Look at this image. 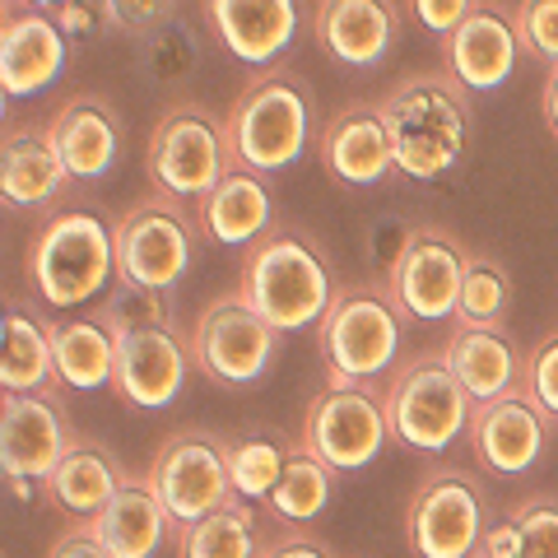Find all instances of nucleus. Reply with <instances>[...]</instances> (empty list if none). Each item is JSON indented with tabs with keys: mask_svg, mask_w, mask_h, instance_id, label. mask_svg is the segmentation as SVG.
<instances>
[{
	"mask_svg": "<svg viewBox=\"0 0 558 558\" xmlns=\"http://www.w3.org/2000/svg\"><path fill=\"white\" fill-rule=\"evenodd\" d=\"M377 112L391 131L396 168L405 178H447L465 159L475 112H470V89L451 70H414V75L396 80L377 98Z\"/></svg>",
	"mask_w": 558,
	"mask_h": 558,
	"instance_id": "f257e3e1",
	"label": "nucleus"
},
{
	"mask_svg": "<svg viewBox=\"0 0 558 558\" xmlns=\"http://www.w3.org/2000/svg\"><path fill=\"white\" fill-rule=\"evenodd\" d=\"M238 289L275 330L322 326L330 299H336V270L322 242L303 229H270L252 247H242Z\"/></svg>",
	"mask_w": 558,
	"mask_h": 558,
	"instance_id": "f03ea898",
	"label": "nucleus"
},
{
	"mask_svg": "<svg viewBox=\"0 0 558 558\" xmlns=\"http://www.w3.org/2000/svg\"><path fill=\"white\" fill-rule=\"evenodd\" d=\"M117 275V238L94 209H61L33 233L24 252V284L51 312L102 299Z\"/></svg>",
	"mask_w": 558,
	"mask_h": 558,
	"instance_id": "7ed1b4c3",
	"label": "nucleus"
},
{
	"mask_svg": "<svg viewBox=\"0 0 558 558\" xmlns=\"http://www.w3.org/2000/svg\"><path fill=\"white\" fill-rule=\"evenodd\" d=\"M223 131H229V149L238 168H252V172L293 168L312 145L307 80L289 65L260 70L247 89L233 98Z\"/></svg>",
	"mask_w": 558,
	"mask_h": 558,
	"instance_id": "20e7f679",
	"label": "nucleus"
},
{
	"mask_svg": "<svg viewBox=\"0 0 558 558\" xmlns=\"http://www.w3.org/2000/svg\"><path fill=\"white\" fill-rule=\"evenodd\" d=\"M405 312L396 307L387 279L336 289L326 317L317 326V349L326 363V381H387L400 363Z\"/></svg>",
	"mask_w": 558,
	"mask_h": 558,
	"instance_id": "39448f33",
	"label": "nucleus"
},
{
	"mask_svg": "<svg viewBox=\"0 0 558 558\" xmlns=\"http://www.w3.org/2000/svg\"><path fill=\"white\" fill-rule=\"evenodd\" d=\"M381 396H387L391 438L410 451H424V457L428 451H447L470 428V414H475V400L461 387V377L451 373L442 349L396 363Z\"/></svg>",
	"mask_w": 558,
	"mask_h": 558,
	"instance_id": "423d86ee",
	"label": "nucleus"
},
{
	"mask_svg": "<svg viewBox=\"0 0 558 558\" xmlns=\"http://www.w3.org/2000/svg\"><path fill=\"white\" fill-rule=\"evenodd\" d=\"M145 168L154 191H168V196H178L186 205H201L238 163H233L223 121L205 102H178L154 126Z\"/></svg>",
	"mask_w": 558,
	"mask_h": 558,
	"instance_id": "0eeeda50",
	"label": "nucleus"
},
{
	"mask_svg": "<svg viewBox=\"0 0 558 558\" xmlns=\"http://www.w3.org/2000/svg\"><path fill=\"white\" fill-rule=\"evenodd\" d=\"M279 336L284 330H275L233 284L229 293H219V299L201 307L186 344H191V363H196L205 381H215L219 391H242L256 387L275 368Z\"/></svg>",
	"mask_w": 558,
	"mask_h": 558,
	"instance_id": "6e6552de",
	"label": "nucleus"
},
{
	"mask_svg": "<svg viewBox=\"0 0 558 558\" xmlns=\"http://www.w3.org/2000/svg\"><path fill=\"white\" fill-rule=\"evenodd\" d=\"M299 442L317 451L336 475H354V470L373 465L391 442L387 396L373 381H326L303 414Z\"/></svg>",
	"mask_w": 558,
	"mask_h": 558,
	"instance_id": "1a4fd4ad",
	"label": "nucleus"
},
{
	"mask_svg": "<svg viewBox=\"0 0 558 558\" xmlns=\"http://www.w3.org/2000/svg\"><path fill=\"white\" fill-rule=\"evenodd\" d=\"M196 229H201V219L186 215V201L168 196V191L140 196L112 223L117 275L131 279V284L172 289L178 279H186L191 260H196Z\"/></svg>",
	"mask_w": 558,
	"mask_h": 558,
	"instance_id": "9d476101",
	"label": "nucleus"
},
{
	"mask_svg": "<svg viewBox=\"0 0 558 558\" xmlns=\"http://www.w3.org/2000/svg\"><path fill=\"white\" fill-rule=\"evenodd\" d=\"M223 442L229 438H219V433H209V428H178L154 451L145 480L168 508L172 526H191V521L238 502Z\"/></svg>",
	"mask_w": 558,
	"mask_h": 558,
	"instance_id": "9b49d317",
	"label": "nucleus"
},
{
	"mask_svg": "<svg viewBox=\"0 0 558 558\" xmlns=\"http://www.w3.org/2000/svg\"><path fill=\"white\" fill-rule=\"evenodd\" d=\"M484 494L465 470H433L405 502V539L414 558H470L484 545Z\"/></svg>",
	"mask_w": 558,
	"mask_h": 558,
	"instance_id": "f8f14e48",
	"label": "nucleus"
},
{
	"mask_svg": "<svg viewBox=\"0 0 558 558\" xmlns=\"http://www.w3.org/2000/svg\"><path fill=\"white\" fill-rule=\"evenodd\" d=\"M470 266L465 242L442 223H414L405 252L387 270V289L405 322H447L457 317L461 279Z\"/></svg>",
	"mask_w": 558,
	"mask_h": 558,
	"instance_id": "ddd939ff",
	"label": "nucleus"
},
{
	"mask_svg": "<svg viewBox=\"0 0 558 558\" xmlns=\"http://www.w3.org/2000/svg\"><path fill=\"white\" fill-rule=\"evenodd\" d=\"M70 447H75V428L57 400V387L0 396V470L5 480L43 484Z\"/></svg>",
	"mask_w": 558,
	"mask_h": 558,
	"instance_id": "4468645a",
	"label": "nucleus"
},
{
	"mask_svg": "<svg viewBox=\"0 0 558 558\" xmlns=\"http://www.w3.org/2000/svg\"><path fill=\"white\" fill-rule=\"evenodd\" d=\"M117 336V373L112 391L135 410H168L182 396L191 363V344L178 326H121Z\"/></svg>",
	"mask_w": 558,
	"mask_h": 558,
	"instance_id": "2eb2a0df",
	"label": "nucleus"
},
{
	"mask_svg": "<svg viewBox=\"0 0 558 558\" xmlns=\"http://www.w3.org/2000/svg\"><path fill=\"white\" fill-rule=\"evenodd\" d=\"M549 424L554 418L539 410V400L526 387H517L508 396L488 400V405H475L465 438L484 470H494V475H521V470H531L545 457Z\"/></svg>",
	"mask_w": 558,
	"mask_h": 558,
	"instance_id": "dca6fc26",
	"label": "nucleus"
},
{
	"mask_svg": "<svg viewBox=\"0 0 558 558\" xmlns=\"http://www.w3.org/2000/svg\"><path fill=\"white\" fill-rule=\"evenodd\" d=\"M61 75H65V33L57 14L38 5L14 10L10 0L5 24H0V89L10 98H33L47 94Z\"/></svg>",
	"mask_w": 558,
	"mask_h": 558,
	"instance_id": "f3484780",
	"label": "nucleus"
},
{
	"mask_svg": "<svg viewBox=\"0 0 558 558\" xmlns=\"http://www.w3.org/2000/svg\"><path fill=\"white\" fill-rule=\"evenodd\" d=\"M317 159L340 186H377L381 178L400 172L377 102H349L330 117L317 131Z\"/></svg>",
	"mask_w": 558,
	"mask_h": 558,
	"instance_id": "a211bd4d",
	"label": "nucleus"
},
{
	"mask_svg": "<svg viewBox=\"0 0 558 558\" xmlns=\"http://www.w3.org/2000/svg\"><path fill=\"white\" fill-rule=\"evenodd\" d=\"M521 57V38L512 14H502L494 5H475L442 38V61L470 94H494L512 80Z\"/></svg>",
	"mask_w": 558,
	"mask_h": 558,
	"instance_id": "6ab92c4d",
	"label": "nucleus"
},
{
	"mask_svg": "<svg viewBox=\"0 0 558 558\" xmlns=\"http://www.w3.org/2000/svg\"><path fill=\"white\" fill-rule=\"evenodd\" d=\"M205 28L242 65H275L299 33V0H205Z\"/></svg>",
	"mask_w": 558,
	"mask_h": 558,
	"instance_id": "aec40b11",
	"label": "nucleus"
},
{
	"mask_svg": "<svg viewBox=\"0 0 558 558\" xmlns=\"http://www.w3.org/2000/svg\"><path fill=\"white\" fill-rule=\"evenodd\" d=\"M47 135H51V145L61 149V159L75 182L108 178L121 159V117L112 102L98 94H75L70 102H61Z\"/></svg>",
	"mask_w": 558,
	"mask_h": 558,
	"instance_id": "412c9836",
	"label": "nucleus"
},
{
	"mask_svg": "<svg viewBox=\"0 0 558 558\" xmlns=\"http://www.w3.org/2000/svg\"><path fill=\"white\" fill-rule=\"evenodd\" d=\"M400 38L396 0H322L317 43L340 65H377Z\"/></svg>",
	"mask_w": 558,
	"mask_h": 558,
	"instance_id": "4be33fe9",
	"label": "nucleus"
},
{
	"mask_svg": "<svg viewBox=\"0 0 558 558\" xmlns=\"http://www.w3.org/2000/svg\"><path fill=\"white\" fill-rule=\"evenodd\" d=\"M201 233L219 247H252L260 233L275 229V201L266 186V172L233 168L209 196L196 205Z\"/></svg>",
	"mask_w": 558,
	"mask_h": 558,
	"instance_id": "5701e85b",
	"label": "nucleus"
},
{
	"mask_svg": "<svg viewBox=\"0 0 558 558\" xmlns=\"http://www.w3.org/2000/svg\"><path fill=\"white\" fill-rule=\"evenodd\" d=\"M75 182L47 131L20 126L0 145V196L10 209H43Z\"/></svg>",
	"mask_w": 558,
	"mask_h": 558,
	"instance_id": "b1692460",
	"label": "nucleus"
},
{
	"mask_svg": "<svg viewBox=\"0 0 558 558\" xmlns=\"http://www.w3.org/2000/svg\"><path fill=\"white\" fill-rule=\"evenodd\" d=\"M442 354L475 405H488V400L521 387V359L502 326H457L447 336Z\"/></svg>",
	"mask_w": 558,
	"mask_h": 558,
	"instance_id": "393cba45",
	"label": "nucleus"
},
{
	"mask_svg": "<svg viewBox=\"0 0 558 558\" xmlns=\"http://www.w3.org/2000/svg\"><path fill=\"white\" fill-rule=\"evenodd\" d=\"M94 531L112 558H154L168 535H178V526H172V517L159 502V494L149 488V480H131V475L112 494L108 508L94 517Z\"/></svg>",
	"mask_w": 558,
	"mask_h": 558,
	"instance_id": "a878e982",
	"label": "nucleus"
},
{
	"mask_svg": "<svg viewBox=\"0 0 558 558\" xmlns=\"http://www.w3.org/2000/svg\"><path fill=\"white\" fill-rule=\"evenodd\" d=\"M121 484H126V475H121L112 451L89 438H75V447L61 457V465L43 480V494L65 517H98Z\"/></svg>",
	"mask_w": 558,
	"mask_h": 558,
	"instance_id": "bb28decb",
	"label": "nucleus"
},
{
	"mask_svg": "<svg viewBox=\"0 0 558 558\" xmlns=\"http://www.w3.org/2000/svg\"><path fill=\"white\" fill-rule=\"evenodd\" d=\"M51 359L61 391H102L117 373V336L98 317H51Z\"/></svg>",
	"mask_w": 558,
	"mask_h": 558,
	"instance_id": "cd10ccee",
	"label": "nucleus"
},
{
	"mask_svg": "<svg viewBox=\"0 0 558 558\" xmlns=\"http://www.w3.org/2000/svg\"><path fill=\"white\" fill-rule=\"evenodd\" d=\"M0 387L5 391H47L57 387L51 330L28 312H5L0 322Z\"/></svg>",
	"mask_w": 558,
	"mask_h": 558,
	"instance_id": "c85d7f7f",
	"label": "nucleus"
},
{
	"mask_svg": "<svg viewBox=\"0 0 558 558\" xmlns=\"http://www.w3.org/2000/svg\"><path fill=\"white\" fill-rule=\"evenodd\" d=\"M330 494H336V470H330L317 451H307L303 442L289 447L284 475H279L275 494L266 498L275 521H289V526H303V521H317L326 512Z\"/></svg>",
	"mask_w": 558,
	"mask_h": 558,
	"instance_id": "c756f323",
	"label": "nucleus"
},
{
	"mask_svg": "<svg viewBox=\"0 0 558 558\" xmlns=\"http://www.w3.org/2000/svg\"><path fill=\"white\" fill-rule=\"evenodd\" d=\"M256 512L247 498L209 512L191 526H178V558H256Z\"/></svg>",
	"mask_w": 558,
	"mask_h": 558,
	"instance_id": "7c9ffc66",
	"label": "nucleus"
},
{
	"mask_svg": "<svg viewBox=\"0 0 558 558\" xmlns=\"http://www.w3.org/2000/svg\"><path fill=\"white\" fill-rule=\"evenodd\" d=\"M140 43V70L154 80V84H168V89H178V84H186L191 75H196L201 65V33L191 28L186 20H163L159 28H149Z\"/></svg>",
	"mask_w": 558,
	"mask_h": 558,
	"instance_id": "2f4dec72",
	"label": "nucleus"
},
{
	"mask_svg": "<svg viewBox=\"0 0 558 558\" xmlns=\"http://www.w3.org/2000/svg\"><path fill=\"white\" fill-rule=\"evenodd\" d=\"M229 451V475L238 498L247 502H266L275 494L279 475H284V461H289V447L275 438V433H242V438L223 442Z\"/></svg>",
	"mask_w": 558,
	"mask_h": 558,
	"instance_id": "473e14b6",
	"label": "nucleus"
},
{
	"mask_svg": "<svg viewBox=\"0 0 558 558\" xmlns=\"http://www.w3.org/2000/svg\"><path fill=\"white\" fill-rule=\"evenodd\" d=\"M512 299V284H508V270L488 256H470L465 279H461V303H457V326H498L502 312H508Z\"/></svg>",
	"mask_w": 558,
	"mask_h": 558,
	"instance_id": "72a5a7b5",
	"label": "nucleus"
},
{
	"mask_svg": "<svg viewBox=\"0 0 558 558\" xmlns=\"http://www.w3.org/2000/svg\"><path fill=\"white\" fill-rule=\"evenodd\" d=\"M168 289H149V284H131V279H117V289H108L94 307V317L121 330V326H168L172 322V307L163 299Z\"/></svg>",
	"mask_w": 558,
	"mask_h": 558,
	"instance_id": "f704fd0d",
	"label": "nucleus"
},
{
	"mask_svg": "<svg viewBox=\"0 0 558 558\" xmlns=\"http://www.w3.org/2000/svg\"><path fill=\"white\" fill-rule=\"evenodd\" d=\"M512 24L521 51H531L545 65H558V0H517Z\"/></svg>",
	"mask_w": 558,
	"mask_h": 558,
	"instance_id": "c9c22d12",
	"label": "nucleus"
},
{
	"mask_svg": "<svg viewBox=\"0 0 558 558\" xmlns=\"http://www.w3.org/2000/svg\"><path fill=\"white\" fill-rule=\"evenodd\" d=\"M521 531V558H558V498H531L512 512Z\"/></svg>",
	"mask_w": 558,
	"mask_h": 558,
	"instance_id": "e433bc0d",
	"label": "nucleus"
},
{
	"mask_svg": "<svg viewBox=\"0 0 558 558\" xmlns=\"http://www.w3.org/2000/svg\"><path fill=\"white\" fill-rule=\"evenodd\" d=\"M521 387L539 400V410L549 418H558V330L526 354V363H521Z\"/></svg>",
	"mask_w": 558,
	"mask_h": 558,
	"instance_id": "4c0bfd02",
	"label": "nucleus"
},
{
	"mask_svg": "<svg viewBox=\"0 0 558 558\" xmlns=\"http://www.w3.org/2000/svg\"><path fill=\"white\" fill-rule=\"evenodd\" d=\"M172 5H178V0H102V10H108V28L126 33V38H145L149 28H159L163 20H172Z\"/></svg>",
	"mask_w": 558,
	"mask_h": 558,
	"instance_id": "58836bf2",
	"label": "nucleus"
},
{
	"mask_svg": "<svg viewBox=\"0 0 558 558\" xmlns=\"http://www.w3.org/2000/svg\"><path fill=\"white\" fill-rule=\"evenodd\" d=\"M47 558H112V554L98 539L94 517H70V526H61V535L51 539Z\"/></svg>",
	"mask_w": 558,
	"mask_h": 558,
	"instance_id": "ea45409f",
	"label": "nucleus"
},
{
	"mask_svg": "<svg viewBox=\"0 0 558 558\" xmlns=\"http://www.w3.org/2000/svg\"><path fill=\"white\" fill-rule=\"evenodd\" d=\"M51 14H57V24H61L65 38H98L102 24H108L102 0H61Z\"/></svg>",
	"mask_w": 558,
	"mask_h": 558,
	"instance_id": "a19ab883",
	"label": "nucleus"
},
{
	"mask_svg": "<svg viewBox=\"0 0 558 558\" xmlns=\"http://www.w3.org/2000/svg\"><path fill=\"white\" fill-rule=\"evenodd\" d=\"M405 5H410V14H414V20L424 24L428 33H438V38H447V33L457 28V24L465 20V14L480 5V0H405Z\"/></svg>",
	"mask_w": 558,
	"mask_h": 558,
	"instance_id": "79ce46f5",
	"label": "nucleus"
},
{
	"mask_svg": "<svg viewBox=\"0 0 558 558\" xmlns=\"http://www.w3.org/2000/svg\"><path fill=\"white\" fill-rule=\"evenodd\" d=\"M256 558H336L326 545H317L312 535H303V531H293V535H279L275 545H266Z\"/></svg>",
	"mask_w": 558,
	"mask_h": 558,
	"instance_id": "37998d69",
	"label": "nucleus"
},
{
	"mask_svg": "<svg viewBox=\"0 0 558 558\" xmlns=\"http://www.w3.org/2000/svg\"><path fill=\"white\" fill-rule=\"evenodd\" d=\"M488 558H521V531H517V521H498V526H488L484 531V545H480Z\"/></svg>",
	"mask_w": 558,
	"mask_h": 558,
	"instance_id": "c03bdc74",
	"label": "nucleus"
},
{
	"mask_svg": "<svg viewBox=\"0 0 558 558\" xmlns=\"http://www.w3.org/2000/svg\"><path fill=\"white\" fill-rule=\"evenodd\" d=\"M539 112H545V126L558 135V65H549L545 94H539Z\"/></svg>",
	"mask_w": 558,
	"mask_h": 558,
	"instance_id": "a18cd8bd",
	"label": "nucleus"
},
{
	"mask_svg": "<svg viewBox=\"0 0 558 558\" xmlns=\"http://www.w3.org/2000/svg\"><path fill=\"white\" fill-rule=\"evenodd\" d=\"M24 5H38V10H57L61 0H24Z\"/></svg>",
	"mask_w": 558,
	"mask_h": 558,
	"instance_id": "49530a36",
	"label": "nucleus"
},
{
	"mask_svg": "<svg viewBox=\"0 0 558 558\" xmlns=\"http://www.w3.org/2000/svg\"><path fill=\"white\" fill-rule=\"evenodd\" d=\"M470 558H488V554H484V549H480V554H470Z\"/></svg>",
	"mask_w": 558,
	"mask_h": 558,
	"instance_id": "de8ad7c7",
	"label": "nucleus"
}]
</instances>
